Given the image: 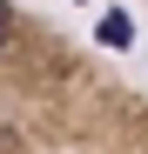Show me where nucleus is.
Returning <instances> with one entry per match:
<instances>
[{
    "instance_id": "obj_1",
    "label": "nucleus",
    "mask_w": 148,
    "mask_h": 154,
    "mask_svg": "<svg viewBox=\"0 0 148 154\" xmlns=\"http://www.w3.org/2000/svg\"><path fill=\"white\" fill-rule=\"evenodd\" d=\"M101 40H108V47H128V40H135V20H128V14H108V20H101Z\"/></svg>"
}]
</instances>
